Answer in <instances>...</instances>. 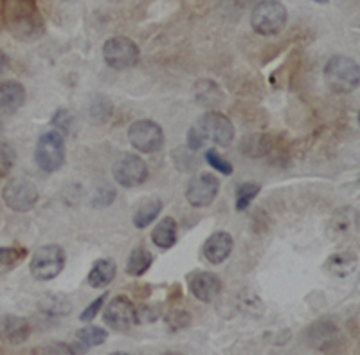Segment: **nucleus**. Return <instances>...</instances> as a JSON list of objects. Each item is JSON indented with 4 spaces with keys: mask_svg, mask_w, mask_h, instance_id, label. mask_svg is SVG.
I'll use <instances>...</instances> for the list:
<instances>
[{
    "mask_svg": "<svg viewBox=\"0 0 360 355\" xmlns=\"http://www.w3.org/2000/svg\"><path fill=\"white\" fill-rule=\"evenodd\" d=\"M63 267H65V251L56 244L44 245L37 249V253L31 258V263H29V270L38 282H51L60 276Z\"/></svg>",
    "mask_w": 360,
    "mask_h": 355,
    "instance_id": "nucleus-4",
    "label": "nucleus"
},
{
    "mask_svg": "<svg viewBox=\"0 0 360 355\" xmlns=\"http://www.w3.org/2000/svg\"><path fill=\"white\" fill-rule=\"evenodd\" d=\"M179 224L173 217H164L152 231V242L159 249H172L176 244Z\"/></svg>",
    "mask_w": 360,
    "mask_h": 355,
    "instance_id": "nucleus-17",
    "label": "nucleus"
},
{
    "mask_svg": "<svg viewBox=\"0 0 360 355\" xmlns=\"http://www.w3.org/2000/svg\"><path fill=\"white\" fill-rule=\"evenodd\" d=\"M107 298H108V292H103V294L99 296V298H96L94 301L90 303V305L86 306L85 311L82 312L79 319H82V321H85V323L92 321V319H94L96 316L99 314V311H101V306L105 305V299H107Z\"/></svg>",
    "mask_w": 360,
    "mask_h": 355,
    "instance_id": "nucleus-32",
    "label": "nucleus"
},
{
    "mask_svg": "<svg viewBox=\"0 0 360 355\" xmlns=\"http://www.w3.org/2000/svg\"><path fill=\"white\" fill-rule=\"evenodd\" d=\"M153 263V254L144 247H135L127 261V273L130 276H143Z\"/></svg>",
    "mask_w": 360,
    "mask_h": 355,
    "instance_id": "nucleus-21",
    "label": "nucleus"
},
{
    "mask_svg": "<svg viewBox=\"0 0 360 355\" xmlns=\"http://www.w3.org/2000/svg\"><path fill=\"white\" fill-rule=\"evenodd\" d=\"M356 266H359V258L353 253H335L328 258L326 263H324V269L332 276L337 278H346L352 276L356 270Z\"/></svg>",
    "mask_w": 360,
    "mask_h": 355,
    "instance_id": "nucleus-19",
    "label": "nucleus"
},
{
    "mask_svg": "<svg viewBox=\"0 0 360 355\" xmlns=\"http://www.w3.org/2000/svg\"><path fill=\"white\" fill-rule=\"evenodd\" d=\"M53 125L54 127L60 128V130L69 132L70 127H72V116L69 114V111H63V108H60V111L54 114Z\"/></svg>",
    "mask_w": 360,
    "mask_h": 355,
    "instance_id": "nucleus-34",
    "label": "nucleus"
},
{
    "mask_svg": "<svg viewBox=\"0 0 360 355\" xmlns=\"http://www.w3.org/2000/svg\"><path fill=\"white\" fill-rule=\"evenodd\" d=\"M195 96H197V101L204 106H217L221 103V89L218 87L217 82H211V80H202L197 83V89H195Z\"/></svg>",
    "mask_w": 360,
    "mask_h": 355,
    "instance_id": "nucleus-22",
    "label": "nucleus"
},
{
    "mask_svg": "<svg viewBox=\"0 0 360 355\" xmlns=\"http://www.w3.org/2000/svg\"><path fill=\"white\" fill-rule=\"evenodd\" d=\"M128 141L141 154H157L162 150L166 137L159 123L152 119H139L128 128Z\"/></svg>",
    "mask_w": 360,
    "mask_h": 355,
    "instance_id": "nucleus-5",
    "label": "nucleus"
},
{
    "mask_svg": "<svg viewBox=\"0 0 360 355\" xmlns=\"http://www.w3.org/2000/svg\"><path fill=\"white\" fill-rule=\"evenodd\" d=\"M148 175H150L148 164L144 163L143 157L135 156V154H124L114 164V179L123 188H137L146 182Z\"/></svg>",
    "mask_w": 360,
    "mask_h": 355,
    "instance_id": "nucleus-9",
    "label": "nucleus"
},
{
    "mask_svg": "<svg viewBox=\"0 0 360 355\" xmlns=\"http://www.w3.org/2000/svg\"><path fill=\"white\" fill-rule=\"evenodd\" d=\"M188 285L191 294L202 303H211L220 296L221 292V280L214 273L207 270H198L188 276Z\"/></svg>",
    "mask_w": 360,
    "mask_h": 355,
    "instance_id": "nucleus-11",
    "label": "nucleus"
},
{
    "mask_svg": "<svg viewBox=\"0 0 360 355\" xmlns=\"http://www.w3.org/2000/svg\"><path fill=\"white\" fill-rule=\"evenodd\" d=\"M314 2H317V4H326L328 0H314Z\"/></svg>",
    "mask_w": 360,
    "mask_h": 355,
    "instance_id": "nucleus-37",
    "label": "nucleus"
},
{
    "mask_svg": "<svg viewBox=\"0 0 360 355\" xmlns=\"http://www.w3.org/2000/svg\"><path fill=\"white\" fill-rule=\"evenodd\" d=\"M2 199H4V204L13 211H31L38 202V189L25 177H13L2 189Z\"/></svg>",
    "mask_w": 360,
    "mask_h": 355,
    "instance_id": "nucleus-7",
    "label": "nucleus"
},
{
    "mask_svg": "<svg viewBox=\"0 0 360 355\" xmlns=\"http://www.w3.org/2000/svg\"><path fill=\"white\" fill-rule=\"evenodd\" d=\"M6 66V58H4V54L0 53V70H2V67Z\"/></svg>",
    "mask_w": 360,
    "mask_h": 355,
    "instance_id": "nucleus-36",
    "label": "nucleus"
},
{
    "mask_svg": "<svg viewBox=\"0 0 360 355\" xmlns=\"http://www.w3.org/2000/svg\"><path fill=\"white\" fill-rule=\"evenodd\" d=\"M34 354H76L74 348L67 347L65 343H51L47 347L34 348Z\"/></svg>",
    "mask_w": 360,
    "mask_h": 355,
    "instance_id": "nucleus-35",
    "label": "nucleus"
},
{
    "mask_svg": "<svg viewBox=\"0 0 360 355\" xmlns=\"http://www.w3.org/2000/svg\"><path fill=\"white\" fill-rule=\"evenodd\" d=\"M205 163L213 168V170H217V172L224 173V175H231V173H233V164H231L229 161H225L224 157L218 154L217 148H209V150L205 151Z\"/></svg>",
    "mask_w": 360,
    "mask_h": 355,
    "instance_id": "nucleus-30",
    "label": "nucleus"
},
{
    "mask_svg": "<svg viewBox=\"0 0 360 355\" xmlns=\"http://www.w3.org/2000/svg\"><path fill=\"white\" fill-rule=\"evenodd\" d=\"M38 311L45 316H54V318H62L69 316L72 311V303L69 298L63 294H45L38 301Z\"/></svg>",
    "mask_w": 360,
    "mask_h": 355,
    "instance_id": "nucleus-20",
    "label": "nucleus"
},
{
    "mask_svg": "<svg viewBox=\"0 0 360 355\" xmlns=\"http://www.w3.org/2000/svg\"><path fill=\"white\" fill-rule=\"evenodd\" d=\"M186 141H188V148L191 151H198V150H200V148H204V144H205L204 135L200 134V130H198V128L195 127V125H193V127L189 128L188 139H186Z\"/></svg>",
    "mask_w": 360,
    "mask_h": 355,
    "instance_id": "nucleus-33",
    "label": "nucleus"
},
{
    "mask_svg": "<svg viewBox=\"0 0 360 355\" xmlns=\"http://www.w3.org/2000/svg\"><path fill=\"white\" fill-rule=\"evenodd\" d=\"M262 192V186L258 182H243L236 188V209L238 211H245L252 200L258 197V193Z\"/></svg>",
    "mask_w": 360,
    "mask_h": 355,
    "instance_id": "nucleus-24",
    "label": "nucleus"
},
{
    "mask_svg": "<svg viewBox=\"0 0 360 355\" xmlns=\"http://www.w3.org/2000/svg\"><path fill=\"white\" fill-rule=\"evenodd\" d=\"M25 256H27V251L24 247H0V269L2 267L11 269L18 266Z\"/></svg>",
    "mask_w": 360,
    "mask_h": 355,
    "instance_id": "nucleus-26",
    "label": "nucleus"
},
{
    "mask_svg": "<svg viewBox=\"0 0 360 355\" xmlns=\"http://www.w3.org/2000/svg\"><path fill=\"white\" fill-rule=\"evenodd\" d=\"M17 163V151L11 144L0 143V177H8Z\"/></svg>",
    "mask_w": 360,
    "mask_h": 355,
    "instance_id": "nucleus-28",
    "label": "nucleus"
},
{
    "mask_svg": "<svg viewBox=\"0 0 360 355\" xmlns=\"http://www.w3.org/2000/svg\"><path fill=\"white\" fill-rule=\"evenodd\" d=\"M195 127L200 130L205 141H213L218 147H231V143L234 141V135H236L233 121L221 112H205L204 116H200Z\"/></svg>",
    "mask_w": 360,
    "mask_h": 355,
    "instance_id": "nucleus-8",
    "label": "nucleus"
},
{
    "mask_svg": "<svg viewBox=\"0 0 360 355\" xmlns=\"http://www.w3.org/2000/svg\"><path fill=\"white\" fill-rule=\"evenodd\" d=\"M139 45L128 37H114L103 45V58L110 69L124 70L134 67L139 61Z\"/></svg>",
    "mask_w": 360,
    "mask_h": 355,
    "instance_id": "nucleus-6",
    "label": "nucleus"
},
{
    "mask_svg": "<svg viewBox=\"0 0 360 355\" xmlns=\"http://www.w3.org/2000/svg\"><path fill=\"white\" fill-rule=\"evenodd\" d=\"M110 114H112V103L108 101L107 98L99 96V98H96L94 101H92V106H90V116H92V119H94L96 123L108 121V119H110Z\"/></svg>",
    "mask_w": 360,
    "mask_h": 355,
    "instance_id": "nucleus-29",
    "label": "nucleus"
},
{
    "mask_svg": "<svg viewBox=\"0 0 360 355\" xmlns=\"http://www.w3.org/2000/svg\"><path fill=\"white\" fill-rule=\"evenodd\" d=\"M164 321H166V325H168V327L175 332V330H184V328H188L189 325H191L193 319H191V314H189L188 311L173 309V311H169L168 314H166Z\"/></svg>",
    "mask_w": 360,
    "mask_h": 355,
    "instance_id": "nucleus-27",
    "label": "nucleus"
},
{
    "mask_svg": "<svg viewBox=\"0 0 360 355\" xmlns=\"http://www.w3.org/2000/svg\"><path fill=\"white\" fill-rule=\"evenodd\" d=\"M31 335V325L27 319L6 314L0 318V341L9 344H20Z\"/></svg>",
    "mask_w": 360,
    "mask_h": 355,
    "instance_id": "nucleus-14",
    "label": "nucleus"
},
{
    "mask_svg": "<svg viewBox=\"0 0 360 355\" xmlns=\"http://www.w3.org/2000/svg\"><path fill=\"white\" fill-rule=\"evenodd\" d=\"M115 274H117V266H115L114 260H110V258L96 260L89 273V285L92 289H105L114 282Z\"/></svg>",
    "mask_w": 360,
    "mask_h": 355,
    "instance_id": "nucleus-16",
    "label": "nucleus"
},
{
    "mask_svg": "<svg viewBox=\"0 0 360 355\" xmlns=\"http://www.w3.org/2000/svg\"><path fill=\"white\" fill-rule=\"evenodd\" d=\"M25 103V87L18 82L0 83V112L13 114Z\"/></svg>",
    "mask_w": 360,
    "mask_h": 355,
    "instance_id": "nucleus-15",
    "label": "nucleus"
},
{
    "mask_svg": "<svg viewBox=\"0 0 360 355\" xmlns=\"http://www.w3.org/2000/svg\"><path fill=\"white\" fill-rule=\"evenodd\" d=\"M135 305L127 296H115L105 311V323L114 330H128L134 325Z\"/></svg>",
    "mask_w": 360,
    "mask_h": 355,
    "instance_id": "nucleus-12",
    "label": "nucleus"
},
{
    "mask_svg": "<svg viewBox=\"0 0 360 355\" xmlns=\"http://www.w3.org/2000/svg\"><path fill=\"white\" fill-rule=\"evenodd\" d=\"M288 22L287 8L278 0H262L250 15V25L259 37H274L281 33Z\"/></svg>",
    "mask_w": 360,
    "mask_h": 355,
    "instance_id": "nucleus-2",
    "label": "nucleus"
},
{
    "mask_svg": "<svg viewBox=\"0 0 360 355\" xmlns=\"http://www.w3.org/2000/svg\"><path fill=\"white\" fill-rule=\"evenodd\" d=\"M108 332L101 327H96V325H89L85 328H79L76 332V339H78V344L82 347V351L89 350V348H94L103 344L107 341Z\"/></svg>",
    "mask_w": 360,
    "mask_h": 355,
    "instance_id": "nucleus-23",
    "label": "nucleus"
},
{
    "mask_svg": "<svg viewBox=\"0 0 360 355\" xmlns=\"http://www.w3.org/2000/svg\"><path fill=\"white\" fill-rule=\"evenodd\" d=\"M65 139L58 132H45L37 143L34 161L45 173H54L65 164Z\"/></svg>",
    "mask_w": 360,
    "mask_h": 355,
    "instance_id": "nucleus-3",
    "label": "nucleus"
},
{
    "mask_svg": "<svg viewBox=\"0 0 360 355\" xmlns=\"http://www.w3.org/2000/svg\"><path fill=\"white\" fill-rule=\"evenodd\" d=\"M162 211V200L157 199V197H146L144 200H141L139 206L135 208L134 213V225L137 229H144L152 224L159 213Z\"/></svg>",
    "mask_w": 360,
    "mask_h": 355,
    "instance_id": "nucleus-18",
    "label": "nucleus"
},
{
    "mask_svg": "<svg viewBox=\"0 0 360 355\" xmlns=\"http://www.w3.org/2000/svg\"><path fill=\"white\" fill-rule=\"evenodd\" d=\"M159 318H160L159 306H152V305L135 306L134 325H150V323H155Z\"/></svg>",
    "mask_w": 360,
    "mask_h": 355,
    "instance_id": "nucleus-31",
    "label": "nucleus"
},
{
    "mask_svg": "<svg viewBox=\"0 0 360 355\" xmlns=\"http://www.w3.org/2000/svg\"><path fill=\"white\" fill-rule=\"evenodd\" d=\"M220 192V180L217 175L202 172L193 177L186 189V199L193 208H207L214 202Z\"/></svg>",
    "mask_w": 360,
    "mask_h": 355,
    "instance_id": "nucleus-10",
    "label": "nucleus"
},
{
    "mask_svg": "<svg viewBox=\"0 0 360 355\" xmlns=\"http://www.w3.org/2000/svg\"><path fill=\"white\" fill-rule=\"evenodd\" d=\"M324 80L335 94H349L360 83V69L353 58L335 54L324 67Z\"/></svg>",
    "mask_w": 360,
    "mask_h": 355,
    "instance_id": "nucleus-1",
    "label": "nucleus"
},
{
    "mask_svg": "<svg viewBox=\"0 0 360 355\" xmlns=\"http://www.w3.org/2000/svg\"><path fill=\"white\" fill-rule=\"evenodd\" d=\"M233 247V237H231L227 231H217V233H213L207 240H205L202 253H204V258L209 263L220 266V263H224V261L231 256Z\"/></svg>",
    "mask_w": 360,
    "mask_h": 355,
    "instance_id": "nucleus-13",
    "label": "nucleus"
},
{
    "mask_svg": "<svg viewBox=\"0 0 360 355\" xmlns=\"http://www.w3.org/2000/svg\"><path fill=\"white\" fill-rule=\"evenodd\" d=\"M266 150H269V141H266L265 135H250L243 141V151L249 157H263Z\"/></svg>",
    "mask_w": 360,
    "mask_h": 355,
    "instance_id": "nucleus-25",
    "label": "nucleus"
}]
</instances>
